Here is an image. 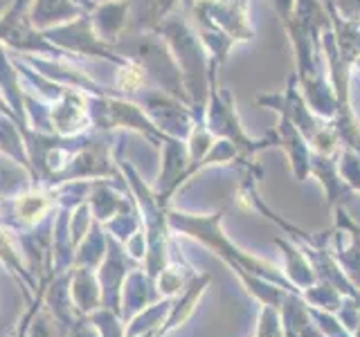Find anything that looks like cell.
I'll use <instances>...</instances> for the list:
<instances>
[{
	"label": "cell",
	"instance_id": "obj_1",
	"mask_svg": "<svg viewBox=\"0 0 360 337\" xmlns=\"http://www.w3.org/2000/svg\"><path fill=\"white\" fill-rule=\"evenodd\" d=\"M70 270H65V272H56L48 284V288L41 290L43 308L52 315L54 322L59 324L63 331H68L79 319V312L75 310V303L70 297Z\"/></svg>",
	"mask_w": 360,
	"mask_h": 337
},
{
	"label": "cell",
	"instance_id": "obj_2",
	"mask_svg": "<svg viewBox=\"0 0 360 337\" xmlns=\"http://www.w3.org/2000/svg\"><path fill=\"white\" fill-rule=\"evenodd\" d=\"M70 297L79 317H88L95 310L104 308L101 303V286L95 267L72 265L70 270Z\"/></svg>",
	"mask_w": 360,
	"mask_h": 337
},
{
	"label": "cell",
	"instance_id": "obj_3",
	"mask_svg": "<svg viewBox=\"0 0 360 337\" xmlns=\"http://www.w3.org/2000/svg\"><path fill=\"white\" fill-rule=\"evenodd\" d=\"M27 324H22L18 333L20 337H59V329L61 326L54 322V317L43 308L41 303V292L37 297V303L32 306V310L27 312L25 317Z\"/></svg>",
	"mask_w": 360,
	"mask_h": 337
},
{
	"label": "cell",
	"instance_id": "obj_4",
	"mask_svg": "<svg viewBox=\"0 0 360 337\" xmlns=\"http://www.w3.org/2000/svg\"><path fill=\"white\" fill-rule=\"evenodd\" d=\"M90 322L97 326L99 337H127V324L115 310L99 308L93 315H88Z\"/></svg>",
	"mask_w": 360,
	"mask_h": 337
},
{
	"label": "cell",
	"instance_id": "obj_5",
	"mask_svg": "<svg viewBox=\"0 0 360 337\" xmlns=\"http://www.w3.org/2000/svg\"><path fill=\"white\" fill-rule=\"evenodd\" d=\"M63 337H99L97 326L90 322V317H79L70 329L65 331Z\"/></svg>",
	"mask_w": 360,
	"mask_h": 337
},
{
	"label": "cell",
	"instance_id": "obj_6",
	"mask_svg": "<svg viewBox=\"0 0 360 337\" xmlns=\"http://www.w3.org/2000/svg\"><path fill=\"white\" fill-rule=\"evenodd\" d=\"M11 337H20V333H16V335H11Z\"/></svg>",
	"mask_w": 360,
	"mask_h": 337
}]
</instances>
